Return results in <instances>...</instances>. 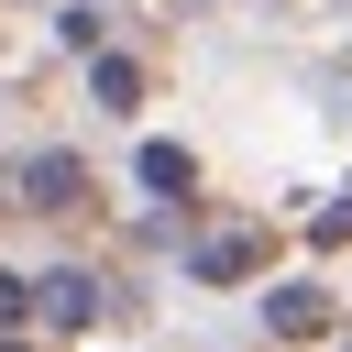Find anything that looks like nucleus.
Instances as JSON below:
<instances>
[{
	"label": "nucleus",
	"mask_w": 352,
	"mask_h": 352,
	"mask_svg": "<svg viewBox=\"0 0 352 352\" xmlns=\"http://www.w3.org/2000/svg\"><path fill=\"white\" fill-rule=\"evenodd\" d=\"M33 308H44V286H33V275H0V330H22Z\"/></svg>",
	"instance_id": "423d86ee"
},
{
	"label": "nucleus",
	"mask_w": 352,
	"mask_h": 352,
	"mask_svg": "<svg viewBox=\"0 0 352 352\" xmlns=\"http://www.w3.org/2000/svg\"><path fill=\"white\" fill-rule=\"evenodd\" d=\"M0 352H22V341H11V330H0Z\"/></svg>",
	"instance_id": "6e6552de"
},
{
	"label": "nucleus",
	"mask_w": 352,
	"mask_h": 352,
	"mask_svg": "<svg viewBox=\"0 0 352 352\" xmlns=\"http://www.w3.org/2000/svg\"><path fill=\"white\" fill-rule=\"evenodd\" d=\"M77 187H88L77 154H33V165H22V198H33V209H77Z\"/></svg>",
	"instance_id": "f03ea898"
},
{
	"label": "nucleus",
	"mask_w": 352,
	"mask_h": 352,
	"mask_svg": "<svg viewBox=\"0 0 352 352\" xmlns=\"http://www.w3.org/2000/svg\"><path fill=\"white\" fill-rule=\"evenodd\" d=\"M264 253H275V231H253V220H242V231H209V242H198V286H231V275H264Z\"/></svg>",
	"instance_id": "f257e3e1"
},
{
	"label": "nucleus",
	"mask_w": 352,
	"mask_h": 352,
	"mask_svg": "<svg viewBox=\"0 0 352 352\" xmlns=\"http://www.w3.org/2000/svg\"><path fill=\"white\" fill-rule=\"evenodd\" d=\"M99 99H110V110L143 99V66H132V55H99Z\"/></svg>",
	"instance_id": "39448f33"
},
{
	"label": "nucleus",
	"mask_w": 352,
	"mask_h": 352,
	"mask_svg": "<svg viewBox=\"0 0 352 352\" xmlns=\"http://www.w3.org/2000/svg\"><path fill=\"white\" fill-rule=\"evenodd\" d=\"M33 286H44V319H55V330H88V319H99V286H88V275H33Z\"/></svg>",
	"instance_id": "20e7f679"
},
{
	"label": "nucleus",
	"mask_w": 352,
	"mask_h": 352,
	"mask_svg": "<svg viewBox=\"0 0 352 352\" xmlns=\"http://www.w3.org/2000/svg\"><path fill=\"white\" fill-rule=\"evenodd\" d=\"M264 330H275V341H308V330H330V297H319V286H275V297H264Z\"/></svg>",
	"instance_id": "7ed1b4c3"
},
{
	"label": "nucleus",
	"mask_w": 352,
	"mask_h": 352,
	"mask_svg": "<svg viewBox=\"0 0 352 352\" xmlns=\"http://www.w3.org/2000/svg\"><path fill=\"white\" fill-rule=\"evenodd\" d=\"M143 187H187V154L176 143H143Z\"/></svg>",
	"instance_id": "0eeeda50"
}]
</instances>
